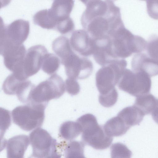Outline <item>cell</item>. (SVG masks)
Listing matches in <instances>:
<instances>
[{
    "label": "cell",
    "instance_id": "cell-1",
    "mask_svg": "<svg viewBox=\"0 0 158 158\" xmlns=\"http://www.w3.org/2000/svg\"><path fill=\"white\" fill-rule=\"evenodd\" d=\"M81 19L85 30L94 39L110 37L124 26L119 7L111 0H94L88 3Z\"/></svg>",
    "mask_w": 158,
    "mask_h": 158
},
{
    "label": "cell",
    "instance_id": "cell-2",
    "mask_svg": "<svg viewBox=\"0 0 158 158\" xmlns=\"http://www.w3.org/2000/svg\"><path fill=\"white\" fill-rule=\"evenodd\" d=\"M110 38L113 52L117 58H127L146 49L147 42L145 39L134 35L124 26L118 29Z\"/></svg>",
    "mask_w": 158,
    "mask_h": 158
},
{
    "label": "cell",
    "instance_id": "cell-3",
    "mask_svg": "<svg viewBox=\"0 0 158 158\" xmlns=\"http://www.w3.org/2000/svg\"><path fill=\"white\" fill-rule=\"evenodd\" d=\"M47 105L31 102L17 106L11 112L13 123L27 131L40 127L44 122Z\"/></svg>",
    "mask_w": 158,
    "mask_h": 158
},
{
    "label": "cell",
    "instance_id": "cell-4",
    "mask_svg": "<svg viewBox=\"0 0 158 158\" xmlns=\"http://www.w3.org/2000/svg\"><path fill=\"white\" fill-rule=\"evenodd\" d=\"M127 65L124 59H117L100 69L96 74V84L100 94H104L114 88Z\"/></svg>",
    "mask_w": 158,
    "mask_h": 158
},
{
    "label": "cell",
    "instance_id": "cell-5",
    "mask_svg": "<svg viewBox=\"0 0 158 158\" xmlns=\"http://www.w3.org/2000/svg\"><path fill=\"white\" fill-rule=\"evenodd\" d=\"M150 77L143 71L126 69L117 85L120 89L137 97L149 93L152 85Z\"/></svg>",
    "mask_w": 158,
    "mask_h": 158
},
{
    "label": "cell",
    "instance_id": "cell-6",
    "mask_svg": "<svg viewBox=\"0 0 158 158\" xmlns=\"http://www.w3.org/2000/svg\"><path fill=\"white\" fill-rule=\"evenodd\" d=\"M32 149V157L35 158H60L61 155L58 150V144L45 130L36 128L29 135Z\"/></svg>",
    "mask_w": 158,
    "mask_h": 158
},
{
    "label": "cell",
    "instance_id": "cell-7",
    "mask_svg": "<svg viewBox=\"0 0 158 158\" xmlns=\"http://www.w3.org/2000/svg\"><path fill=\"white\" fill-rule=\"evenodd\" d=\"M65 90L62 78L54 73L35 86L31 93L29 102L47 104L50 100L61 97Z\"/></svg>",
    "mask_w": 158,
    "mask_h": 158
},
{
    "label": "cell",
    "instance_id": "cell-8",
    "mask_svg": "<svg viewBox=\"0 0 158 158\" xmlns=\"http://www.w3.org/2000/svg\"><path fill=\"white\" fill-rule=\"evenodd\" d=\"M26 53L24 45L16 44L7 39L0 40V53L5 67L15 72L23 67V62Z\"/></svg>",
    "mask_w": 158,
    "mask_h": 158
},
{
    "label": "cell",
    "instance_id": "cell-9",
    "mask_svg": "<svg viewBox=\"0 0 158 158\" xmlns=\"http://www.w3.org/2000/svg\"><path fill=\"white\" fill-rule=\"evenodd\" d=\"M61 63L64 66L68 78L85 79L90 76L93 70L91 61L87 58L79 56L74 52Z\"/></svg>",
    "mask_w": 158,
    "mask_h": 158
},
{
    "label": "cell",
    "instance_id": "cell-10",
    "mask_svg": "<svg viewBox=\"0 0 158 158\" xmlns=\"http://www.w3.org/2000/svg\"><path fill=\"white\" fill-rule=\"evenodd\" d=\"M29 32V21L18 19L7 25L3 23L1 24L0 38H6L16 44H21L27 38Z\"/></svg>",
    "mask_w": 158,
    "mask_h": 158
},
{
    "label": "cell",
    "instance_id": "cell-11",
    "mask_svg": "<svg viewBox=\"0 0 158 158\" xmlns=\"http://www.w3.org/2000/svg\"><path fill=\"white\" fill-rule=\"evenodd\" d=\"M47 53L46 48L41 45L32 46L28 49L23 62V72L27 79L38 72L43 58Z\"/></svg>",
    "mask_w": 158,
    "mask_h": 158
},
{
    "label": "cell",
    "instance_id": "cell-12",
    "mask_svg": "<svg viewBox=\"0 0 158 158\" xmlns=\"http://www.w3.org/2000/svg\"><path fill=\"white\" fill-rule=\"evenodd\" d=\"M81 139L85 144L97 150H103L108 148L113 141L112 137L105 132L103 126L98 124L83 131Z\"/></svg>",
    "mask_w": 158,
    "mask_h": 158
},
{
    "label": "cell",
    "instance_id": "cell-13",
    "mask_svg": "<svg viewBox=\"0 0 158 158\" xmlns=\"http://www.w3.org/2000/svg\"><path fill=\"white\" fill-rule=\"evenodd\" d=\"M70 43L72 48L81 55L87 57L93 55L95 41L85 30L79 29L74 31Z\"/></svg>",
    "mask_w": 158,
    "mask_h": 158
},
{
    "label": "cell",
    "instance_id": "cell-14",
    "mask_svg": "<svg viewBox=\"0 0 158 158\" xmlns=\"http://www.w3.org/2000/svg\"><path fill=\"white\" fill-rule=\"evenodd\" d=\"M94 40L95 46L93 56L98 64L104 66L118 58L113 52L110 38L105 37Z\"/></svg>",
    "mask_w": 158,
    "mask_h": 158
},
{
    "label": "cell",
    "instance_id": "cell-15",
    "mask_svg": "<svg viewBox=\"0 0 158 158\" xmlns=\"http://www.w3.org/2000/svg\"><path fill=\"white\" fill-rule=\"evenodd\" d=\"M3 143L6 146L7 158H23L30 142L29 137L25 135L13 136Z\"/></svg>",
    "mask_w": 158,
    "mask_h": 158
},
{
    "label": "cell",
    "instance_id": "cell-16",
    "mask_svg": "<svg viewBox=\"0 0 158 158\" xmlns=\"http://www.w3.org/2000/svg\"><path fill=\"white\" fill-rule=\"evenodd\" d=\"M131 64L134 71H143L150 77L158 75V62L147 54L140 52L135 55L132 58Z\"/></svg>",
    "mask_w": 158,
    "mask_h": 158
},
{
    "label": "cell",
    "instance_id": "cell-17",
    "mask_svg": "<svg viewBox=\"0 0 158 158\" xmlns=\"http://www.w3.org/2000/svg\"><path fill=\"white\" fill-rule=\"evenodd\" d=\"M74 0H54L49 9L52 16L57 21L70 17L74 4Z\"/></svg>",
    "mask_w": 158,
    "mask_h": 158
},
{
    "label": "cell",
    "instance_id": "cell-18",
    "mask_svg": "<svg viewBox=\"0 0 158 158\" xmlns=\"http://www.w3.org/2000/svg\"><path fill=\"white\" fill-rule=\"evenodd\" d=\"M106 133L108 136L118 137L125 134L130 128L123 120L117 116L108 120L103 126Z\"/></svg>",
    "mask_w": 158,
    "mask_h": 158
},
{
    "label": "cell",
    "instance_id": "cell-19",
    "mask_svg": "<svg viewBox=\"0 0 158 158\" xmlns=\"http://www.w3.org/2000/svg\"><path fill=\"white\" fill-rule=\"evenodd\" d=\"M145 115L142 111L134 105L123 108L117 115L130 127L139 125Z\"/></svg>",
    "mask_w": 158,
    "mask_h": 158
},
{
    "label": "cell",
    "instance_id": "cell-20",
    "mask_svg": "<svg viewBox=\"0 0 158 158\" xmlns=\"http://www.w3.org/2000/svg\"><path fill=\"white\" fill-rule=\"evenodd\" d=\"M52 47L54 52L60 58L61 62L74 52L70 40L64 36H61L56 39L52 43Z\"/></svg>",
    "mask_w": 158,
    "mask_h": 158
},
{
    "label": "cell",
    "instance_id": "cell-21",
    "mask_svg": "<svg viewBox=\"0 0 158 158\" xmlns=\"http://www.w3.org/2000/svg\"><path fill=\"white\" fill-rule=\"evenodd\" d=\"M34 23L47 29H55L57 21L51 15L48 9H44L37 12L33 16Z\"/></svg>",
    "mask_w": 158,
    "mask_h": 158
},
{
    "label": "cell",
    "instance_id": "cell-22",
    "mask_svg": "<svg viewBox=\"0 0 158 158\" xmlns=\"http://www.w3.org/2000/svg\"><path fill=\"white\" fill-rule=\"evenodd\" d=\"M82 128L77 122L67 121L63 123L59 128V135L67 140H72L82 132Z\"/></svg>",
    "mask_w": 158,
    "mask_h": 158
},
{
    "label": "cell",
    "instance_id": "cell-23",
    "mask_svg": "<svg viewBox=\"0 0 158 158\" xmlns=\"http://www.w3.org/2000/svg\"><path fill=\"white\" fill-rule=\"evenodd\" d=\"M158 101V99L152 94L148 93L136 97L134 105L145 115L151 113Z\"/></svg>",
    "mask_w": 158,
    "mask_h": 158
},
{
    "label": "cell",
    "instance_id": "cell-24",
    "mask_svg": "<svg viewBox=\"0 0 158 158\" xmlns=\"http://www.w3.org/2000/svg\"><path fill=\"white\" fill-rule=\"evenodd\" d=\"M60 59L54 54L47 53L44 56L41 63L42 70L48 75L55 73L59 68Z\"/></svg>",
    "mask_w": 158,
    "mask_h": 158
},
{
    "label": "cell",
    "instance_id": "cell-25",
    "mask_svg": "<svg viewBox=\"0 0 158 158\" xmlns=\"http://www.w3.org/2000/svg\"><path fill=\"white\" fill-rule=\"evenodd\" d=\"M85 144L75 140L70 141L66 146L64 150L65 157L67 158H84Z\"/></svg>",
    "mask_w": 158,
    "mask_h": 158
},
{
    "label": "cell",
    "instance_id": "cell-26",
    "mask_svg": "<svg viewBox=\"0 0 158 158\" xmlns=\"http://www.w3.org/2000/svg\"><path fill=\"white\" fill-rule=\"evenodd\" d=\"M25 80L19 78L12 73L9 75L4 81L2 85V90L6 94H16L18 89Z\"/></svg>",
    "mask_w": 158,
    "mask_h": 158
},
{
    "label": "cell",
    "instance_id": "cell-27",
    "mask_svg": "<svg viewBox=\"0 0 158 158\" xmlns=\"http://www.w3.org/2000/svg\"><path fill=\"white\" fill-rule=\"evenodd\" d=\"M35 85L28 80H25L18 90L16 95L19 100L23 103L30 102L31 93Z\"/></svg>",
    "mask_w": 158,
    "mask_h": 158
},
{
    "label": "cell",
    "instance_id": "cell-28",
    "mask_svg": "<svg viewBox=\"0 0 158 158\" xmlns=\"http://www.w3.org/2000/svg\"><path fill=\"white\" fill-rule=\"evenodd\" d=\"M111 158H127L131 157L132 153L127 146L120 143L113 144L110 148Z\"/></svg>",
    "mask_w": 158,
    "mask_h": 158
},
{
    "label": "cell",
    "instance_id": "cell-29",
    "mask_svg": "<svg viewBox=\"0 0 158 158\" xmlns=\"http://www.w3.org/2000/svg\"><path fill=\"white\" fill-rule=\"evenodd\" d=\"M118 96L117 91L115 88L108 93L104 94H100L99 101L100 104L106 107L114 106L116 102Z\"/></svg>",
    "mask_w": 158,
    "mask_h": 158
},
{
    "label": "cell",
    "instance_id": "cell-30",
    "mask_svg": "<svg viewBox=\"0 0 158 158\" xmlns=\"http://www.w3.org/2000/svg\"><path fill=\"white\" fill-rule=\"evenodd\" d=\"M146 50L147 54L151 58L158 62V36L152 35L148 43Z\"/></svg>",
    "mask_w": 158,
    "mask_h": 158
},
{
    "label": "cell",
    "instance_id": "cell-31",
    "mask_svg": "<svg viewBox=\"0 0 158 158\" xmlns=\"http://www.w3.org/2000/svg\"><path fill=\"white\" fill-rule=\"evenodd\" d=\"M75 28V24L72 19L70 17L59 21L55 30L63 35L72 32Z\"/></svg>",
    "mask_w": 158,
    "mask_h": 158
},
{
    "label": "cell",
    "instance_id": "cell-32",
    "mask_svg": "<svg viewBox=\"0 0 158 158\" xmlns=\"http://www.w3.org/2000/svg\"><path fill=\"white\" fill-rule=\"evenodd\" d=\"M1 136H3L6 130L11 124V119L9 111L0 108Z\"/></svg>",
    "mask_w": 158,
    "mask_h": 158
},
{
    "label": "cell",
    "instance_id": "cell-33",
    "mask_svg": "<svg viewBox=\"0 0 158 158\" xmlns=\"http://www.w3.org/2000/svg\"><path fill=\"white\" fill-rule=\"evenodd\" d=\"M64 83L66 92L71 95H76L80 92V86L76 79L68 77Z\"/></svg>",
    "mask_w": 158,
    "mask_h": 158
},
{
    "label": "cell",
    "instance_id": "cell-34",
    "mask_svg": "<svg viewBox=\"0 0 158 158\" xmlns=\"http://www.w3.org/2000/svg\"><path fill=\"white\" fill-rule=\"evenodd\" d=\"M147 11L152 18L158 20V0H147Z\"/></svg>",
    "mask_w": 158,
    "mask_h": 158
},
{
    "label": "cell",
    "instance_id": "cell-35",
    "mask_svg": "<svg viewBox=\"0 0 158 158\" xmlns=\"http://www.w3.org/2000/svg\"><path fill=\"white\" fill-rule=\"evenodd\" d=\"M151 114L153 120L158 124V101Z\"/></svg>",
    "mask_w": 158,
    "mask_h": 158
},
{
    "label": "cell",
    "instance_id": "cell-36",
    "mask_svg": "<svg viewBox=\"0 0 158 158\" xmlns=\"http://www.w3.org/2000/svg\"><path fill=\"white\" fill-rule=\"evenodd\" d=\"M85 5H87L88 3L94 0H79Z\"/></svg>",
    "mask_w": 158,
    "mask_h": 158
},
{
    "label": "cell",
    "instance_id": "cell-37",
    "mask_svg": "<svg viewBox=\"0 0 158 158\" xmlns=\"http://www.w3.org/2000/svg\"><path fill=\"white\" fill-rule=\"evenodd\" d=\"M112 0V1H113L114 2V1H116V0Z\"/></svg>",
    "mask_w": 158,
    "mask_h": 158
},
{
    "label": "cell",
    "instance_id": "cell-38",
    "mask_svg": "<svg viewBox=\"0 0 158 158\" xmlns=\"http://www.w3.org/2000/svg\"><path fill=\"white\" fill-rule=\"evenodd\" d=\"M140 0L144 1H146L147 0Z\"/></svg>",
    "mask_w": 158,
    "mask_h": 158
}]
</instances>
